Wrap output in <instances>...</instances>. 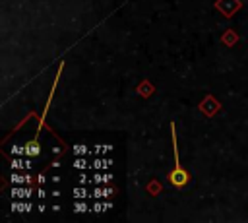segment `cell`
<instances>
[{
  "instance_id": "6da1fadb",
  "label": "cell",
  "mask_w": 248,
  "mask_h": 223,
  "mask_svg": "<svg viewBox=\"0 0 248 223\" xmlns=\"http://www.w3.org/2000/svg\"><path fill=\"white\" fill-rule=\"evenodd\" d=\"M170 136H172V147H174V167H172V171L169 173V182L172 184V186H176V188H184L186 184H188V180H190V176H188V173L180 167V163H178V149H176V134H174V124H170Z\"/></svg>"
},
{
  "instance_id": "7a4b0ae2",
  "label": "cell",
  "mask_w": 248,
  "mask_h": 223,
  "mask_svg": "<svg viewBox=\"0 0 248 223\" xmlns=\"http://www.w3.org/2000/svg\"><path fill=\"white\" fill-rule=\"evenodd\" d=\"M25 153H27V155H31V157H37V155L41 153V147H39V142H37V140H33V142H29V143L25 145Z\"/></svg>"
},
{
  "instance_id": "3957f363",
  "label": "cell",
  "mask_w": 248,
  "mask_h": 223,
  "mask_svg": "<svg viewBox=\"0 0 248 223\" xmlns=\"http://www.w3.org/2000/svg\"><path fill=\"white\" fill-rule=\"evenodd\" d=\"M12 182H16V184H21V182H25V175L23 176H19V175H12Z\"/></svg>"
},
{
  "instance_id": "277c9868",
  "label": "cell",
  "mask_w": 248,
  "mask_h": 223,
  "mask_svg": "<svg viewBox=\"0 0 248 223\" xmlns=\"http://www.w3.org/2000/svg\"><path fill=\"white\" fill-rule=\"evenodd\" d=\"M74 151H76V155H85V153H87V147H85V145H76Z\"/></svg>"
},
{
  "instance_id": "5b68a950",
  "label": "cell",
  "mask_w": 248,
  "mask_h": 223,
  "mask_svg": "<svg viewBox=\"0 0 248 223\" xmlns=\"http://www.w3.org/2000/svg\"><path fill=\"white\" fill-rule=\"evenodd\" d=\"M21 163H23L21 159H14V163H12V169H14V171H17V169H21Z\"/></svg>"
},
{
  "instance_id": "8992f818",
  "label": "cell",
  "mask_w": 248,
  "mask_h": 223,
  "mask_svg": "<svg viewBox=\"0 0 248 223\" xmlns=\"http://www.w3.org/2000/svg\"><path fill=\"white\" fill-rule=\"evenodd\" d=\"M74 196H76V198H85V190H83V188H79V190L76 188V190H74Z\"/></svg>"
},
{
  "instance_id": "52a82bcc",
  "label": "cell",
  "mask_w": 248,
  "mask_h": 223,
  "mask_svg": "<svg viewBox=\"0 0 248 223\" xmlns=\"http://www.w3.org/2000/svg\"><path fill=\"white\" fill-rule=\"evenodd\" d=\"M74 167H76V169H78V167H79V169H83V167H85V161H83V159H76Z\"/></svg>"
},
{
  "instance_id": "ba28073f",
  "label": "cell",
  "mask_w": 248,
  "mask_h": 223,
  "mask_svg": "<svg viewBox=\"0 0 248 223\" xmlns=\"http://www.w3.org/2000/svg\"><path fill=\"white\" fill-rule=\"evenodd\" d=\"M76 211H85V206L83 204H76Z\"/></svg>"
},
{
  "instance_id": "9c48e42d",
  "label": "cell",
  "mask_w": 248,
  "mask_h": 223,
  "mask_svg": "<svg viewBox=\"0 0 248 223\" xmlns=\"http://www.w3.org/2000/svg\"><path fill=\"white\" fill-rule=\"evenodd\" d=\"M107 180H110V173L108 175H103V182H107Z\"/></svg>"
}]
</instances>
